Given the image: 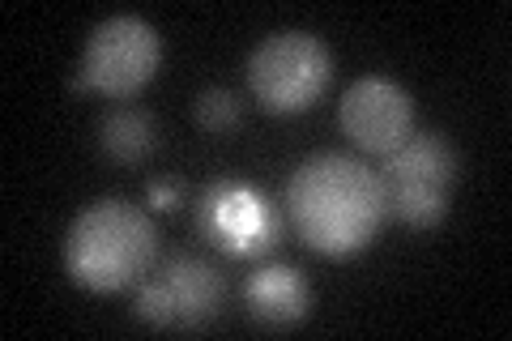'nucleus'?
<instances>
[{
    "mask_svg": "<svg viewBox=\"0 0 512 341\" xmlns=\"http://www.w3.org/2000/svg\"><path fill=\"white\" fill-rule=\"evenodd\" d=\"M282 209L303 248L346 261V256L372 248L384 226L380 175L355 154H312L291 171Z\"/></svg>",
    "mask_w": 512,
    "mask_h": 341,
    "instance_id": "f257e3e1",
    "label": "nucleus"
},
{
    "mask_svg": "<svg viewBox=\"0 0 512 341\" xmlns=\"http://www.w3.org/2000/svg\"><path fill=\"white\" fill-rule=\"evenodd\" d=\"M158 261V226L133 201H94L64 235V273L90 295L133 290Z\"/></svg>",
    "mask_w": 512,
    "mask_h": 341,
    "instance_id": "f03ea898",
    "label": "nucleus"
},
{
    "mask_svg": "<svg viewBox=\"0 0 512 341\" xmlns=\"http://www.w3.org/2000/svg\"><path fill=\"white\" fill-rule=\"evenodd\" d=\"M384 192V218L402 222L406 231H436L453 209L461 184V154L444 133H410L376 167Z\"/></svg>",
    "mask_w": 512,
    "mask_h": 341,
    "instance_id": "7ed1b4c3",
    "label": "nucleus"
},
{
    "mask_svg": "<svg viewBox=\"0 0 512 341\" xmlns=\"http://www.w3.org/2000/svg\"><path fill=\"white\" fill-rule=\"evenodd\" d=\"M227 278L201 256L175 252L133 286V316L150 329L201 333L222 316Z\"/></svg>",
    "mask_w": 512,
    "mask_h": 341,
    "instance_id": "20e7f679",
    "label": "nucleus"
},
{
    "mask_svg": "<svg viewBox=\"0 0 512 341\" xmlns=\"http://www.w3.org/2000/svg\"><path fill=\"white\" fill-rule=\"evenodd\" d=\"M163 64V39L150 22L120 13L90 30L82 64L73 73V94H103L111 103H128L158 77Z\"/></svg>",
    "mask_w": 512,
    "mask_h": 341,
    "instance_id": "39448f33",
    "label": "nucleus"
},
{
    "mask_svg": "<svg viewBox=\"0 0 512 341\" xmlns=\"http://www.w3.org/2000/svg\"><path fill=\"white\" fill-rule=\"evenodd\" d=\"M333 81V52L308 30H278L248 56V90L269 116H299Z\"/></svg>",
    "mask_w": 512,
    "mask_h": 341,
    "instance_id": "423d86ee",
    "label": "nucleus"
},
{
    "mask_svg": "<svg viewBox=\"0 0 512 341\" xmlns=\"http://www.w3.org/2000/svg\"><path fill=\"white\" fill-rule=\"evenodd\" d=\"M192 222H197L201 239L231 261H261L286 235V209L235 175L214 180L201 192L192 205Z\"/></svg>",
    "mask_w": 512,
    "mask_h": 341,
    "instance_id": "0eeeda50",
    "label": "nucleus"
},
{
    "mask_svg": "<svg viewBox=\"0 0 512 341\" xmlns=\"http://www.w3.org/2000/svg\"><path fill=\"white\" fill-rule=\"evenodd\" d=\"M338 124L363 154H393L414 133V103L393 77H359L342 94Z\"/></svg>",
    "mask_w": 512,
    "mask_h": 341,
    "instance_id": "6e6552de",
    "label": "nucleus"
},
{
    "mask_svg": "<svg viewBox=\"0 0 512 341\" xmlns=\"http://www.w3.org/2000/svg\"><path fill=\"white\" fill-rule=\"evenodd\" d=\"M244 307L248 316L269 333L295 329L312 312V282L295 265H261L244 282Z\"/></svg>",
    "mask_w": 512,
    "mask_h": 341,
    "instance_id": "1a4fd4ad",
    "label": "nucleus"
},
{
    "mask_svg": "<svg viewBox=\"0 0 512 341\" xmlns=\"http://www.w3.org/2000/svg\"><path fill=\"white\" fill-rule=\"evenodd\" d=\"M99 150L120 167H141L158 150V124L133 103H111L99 120Z\"/></svg>",
    "mask_w": 512,
    "mask_h": 341,
    "instance_id": "9d476101",
    "label": "nucleus"
},
{
    "mask_svg": "<svg viewBox=\"0 0 512 341\" xmlns=\"http://www.w3.org/2000/svg\"><path fill=\"white\" fill-rule=\"evenodd\" d=\"M197 124H201V133H210V137H231L235 128L244 124V103L222 86L201 90L197 94Z\"/></svg>",
    "mask_w": 512,
    "mask_h": 341,
    "instance_id": "9b49d317",
    "label": "nucleus"
},
{
    "mask_svg": "<svg viewBox=\"0 0 512 341\" xmlns=\"http://www.w3.org/2000/svg\"><path fill=\"white\" fill-rule=\"evenodd\" d=\"M146 197H150V205L158 209V214H171V209H180L184 205V180H150V188H146Z\"/></svg>",
    "mask_w": 512,
    "mask_h": 341,
    "instance_id": "f8f14e48",
    "label": "nucleus"
}]
</instances>
